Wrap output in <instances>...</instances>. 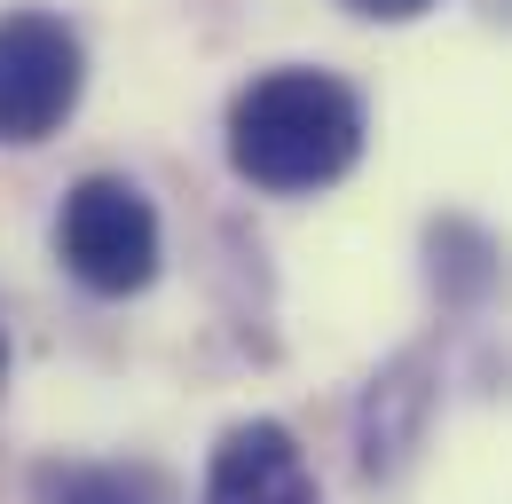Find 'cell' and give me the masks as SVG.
<instances>
[{"mask_svg":"<svg viewBox=\"0 0 512 504\" xmlns=\"http://www.w3.org/2000/svg\"><path fill=\"white\" fill-rule=\"evenodd\" d=\"M339 8H355V16H371V24H410V16H426L434 0H339Z\"/></svg>","mask_w":512,"mask_h":504,"instance_id":"6","label":"cell"},{"mask_svg":"<svg viewBox=\"0 0 512 504\" xmlns=\"http://www.w3.org/2000/svg\"><path fill=\"white\" fill-rule=\"evenodd\" d=\"M56 260L95 292V300H127L158 276L166 237H158V205L127 174H79L56 213Z\"/></svg>","mask_w":512,"mask_h":504,"instance_id":"2","label":"cell"},{"mask_svg":"<svg viewBox=\"0 0 512 504\" xmlns=\"http://www.w3.org/2000/svg\"><path fill=\"white\" fill-rule=\"evenodd\" d=\"M87 48L56 8H8L0 16V142L32 150L79 111Z\"/></svg>","mask_w":512,"mask_h":504,"instance_id":"3","label":"cell"},{"mask_svg":"<svg viewBox=\"0 0 512 504\" xmlns=\"http://www.w3.org/2000/svg\"><path fill=\"white\" fill-rule=\"evenodd\" d=\"M0 371H8V347H0Z\"/></svg>","mask_w":512,"mask_h":504,"instance_id":"7","label":"cell"},{"mask_svg":"<svg viewBox=\"0 0 512 504\" xmlns=\"http://www.w3.org/2000/svg\"><path fill=\"white\" fill-rule=\"evenodd\" d=\"M32 504H182V489L142 457H40Z\"/></svg>","mask_w":512,"mask_h":504,"instance_id":"5","label":"cell"},{"mask_svg":"<svg viewBox=\"0 0 512 504\" xmlns=\"http://www.w3.org/2000/svg\"><path fill=\"white\" fill-rule=\"evenodd\" d=\"M363 142H371V111L339 71L276 63L229 95V166L268 197H316L347 182Z\"/></svg>","mask_w":512,"mask_h":504,"instance_id":"1","label":"cell"},{"mask_svg":"<svg viewBox=\"0 0 512 504\" xmlns=\"http://www.w3.org/2000/svg\"><path fill=\"white\" fill-rule=\"evenodd\" d=\"M205 504H323L308 449L276 418H237L205 457Z\"/></svg>","mask_w":512,"mask_h":504,"instance_id":"4","label":"cell"}]
</instances>
